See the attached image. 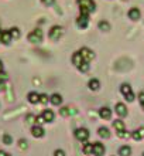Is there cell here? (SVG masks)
Here are the masks:
<instances>
[{"mask_svg":"<svg viewBox=\"0 0 144 156\" xmlns=\"http://www.w3.org/2000/svg\"><path fill=\"white\" fill-rule=\"evenodd\" d=\"M92 155L103 156L105 155V146L102 144H93V152H92Z\"/></svg>","mask_w":144,"mask_h":156,"instance_id":"obj_11","label":"cell"},{"mask_svg":"<svg viewBox=\"0 0 144 156\" xmlns=\"http://www.w3.org/2000/svg\"><path fill=\"white\" fill-rule=\"evenodd\" d=\"M120 92L124 95V98H126L127 102H133V101L136 99V97L133 94V88L129 85V84H123V85L120 87Z\"/></svg>","mask_w":144,"mask_h":156,"instance_id":"obj_2","label":"cell"},{"mask_svg":"<svg viewBox=\"0 0 144 156\" xmlns=\"http://www.w3.org/2000/svg\"><path fill=\"white\" fill-rule=\"evenodd\" d=\"M27 98H28V102L30 104H37V102H40V94H37V92H30Z\"/></svg>","mask_w":144,"mask_h":156,"instance_id":"obj_18","label":"cell"},{"mask_svg":"<svg viewBox=\"0 0 144 156\" xmlns=\"http://www.w3.org/2000/svg\"><path fill=\"white\" fill-rule=\"evenodd\" d=\"M113 126H115V129L116 131H119V132H122V131H124V122L122 121V119H116L115 122H113Z\"/></svg>","mask_w":144,"mask_h":156,"instance_id":"obj_19","label":"cell"},{"mask_svg":"<svg viewBox=\"0 0 144 156\" xmlns=\"http://www.w3.org/2000/svg\"><path fill=\"white\" fill-rule=\"evenodd\" d=\"M139 101H140V105L143 107V109H144V92L143 91L139 94Z\"/></svg>","mask_w":144,"mask_h":156,"instance_id":"obj_31","label":"cell"},{"mask_svg":"<svg viewBox=\"0 0 144 156\" xmlns=\"http://www.w3.org/2000/svg\"><path fill=\"white\" fill-rule=\"evenodd\" d=\"M41 115L44 116V121H45V122H52L54 119H55V115H54V112L51 111V109H45Z\"/></svg>","mask_w":144,"mask_h":156,"instance_id":"obj_15","label":"cell"},{"mask_svg":"<svg viewBox=\"0 0 144 156\" xmlns=\"http://www.w3.org/2000/svg\"><path fill=\"white\" fill-rule=\"evenodd\" d=\"M0 156H12V155L7 152H4V151H0Z\"/></svg>","mask_w":144,"mask_h":156,"instance_id":"obj_38","label":"cell"},{"mask_svg":"<svg viewBox=\"0 0 144 156\" xmlns=\"http://www.w3.org/2000/svg\"><path fill=\"white\" fill-rule=\"evenodd\" d=\"M140 16H141V13L137 7H133L129 10V19H132V20H139Z\"/></svg>","mask_w":144,"mask_h":156,"instance_id":"obj_13","label":"cell"},{"mask_svg":"<svg viewBox=\"0 0 144 156\" xmlns=\"http://www.w3.org/2000/svg\"><path fill=\"white\" fill-rule=\"evenodd\" d=\"M93 152V144H86L83 146V155H92Z\"/></svg>","mask_w":144,"mask_h":156,"instance_id":"obj_23","label":"cell"},{"mask_svg":"<svg viewBox=\"0 0 144 156\" xmlns=\"http://www.w3.org/2000/svg\"><path fill=\"white\" fill-rule=\"evenodd\" d=\"M69 109H71V108H65V107H64V108H61V109H59V114H61V115L62 116H68V115H69Z\"/></svg>","mask_w":144,"mask_h":156,"instance_id":"obj_28","label":"cell"},{"mask_svg":"<svg viewBox=\"0 0 144 156\" xmlns=\"http://www.w3.org/2000/svg\"><path fill=\"white\" fill-rule=\"evenodd\" d=\"M79 4V10H81V14H86L89 16L92 12H95V2L93 0H78Z\"/></svg>","mask_w":144,"mask_h":156,"instance_id":"obj_1","label":"cell"},{"mask_svg":"<svg viewBox=\"0 0 144 156\" xmlns=\"http://www.w3.org/2000/svg\"><path fill=\"white\" fill-rule=\"evenodd\" d=\"M41 40H42V31L40 29L33 30V31L28 34V41L30 43H40Z\"/></svg>","mask_w":144,"mask_h":156,"instance_id":"obj_4","label":"cell"},{"mask_svg":"<svg viewBox=\"0 0 144 156\" xmlns=\"http://www.w3.org/2000/svg\"><path fill=\"white\" fill-rule=\"evenodd\" d=\"M62 34H64V29H62L61 26H52L51 30H49L48 36H49V38H51L52 41H57V40H59V38L62 37Z\"/></svg>","mask_w":144,"mask_h":156,"instance_id":"obj_3","label":"cell"},{"mask_svg":"<svg viewBox=\"0 0 144 156\" xmlns=\"http://www.w3.org/2000/svg\"><path fill=\"white\" fill-rule=\"evenodd\" d=\"M99 115H100V118H103V119H110L112 111L107 107H103V108L99 109Z\"/></svg>","mask_w":144,"mask_h":156,"instance_id":"obj_14","label":"cell"},{"mask_svg":"<svg viewBox=\"0 0 144 156\" xmlns=\"http://www.w3.org/2000/svg\"><path fill=\"white\" fill-rule=\"evenodd\" d=\"M119 155L120 156H130L132 155V148L130 146H122L119 149Z\"/></svg>","mask_w":144,"mask_h":156,"instance_id":"obj_20","label":"cell"},{"mask_svg":"<svg viewBox=\"0 0 144 156\" xmlns=\"http://www.w3.org/2000/svg\"><path fill=\"white\" fill-rule=\"evenodd\" d=\"M31 133H33V136H35V138H42V136H44V129H42V126H40V125H34V126L31 128Z\"/></svg>","mask_w":144,"mask_h":156,"instance_id":"obj_12","label":"cell"},{"mask_svg":"<svg viewBox=\"0 0 144 156\" xmlns=\"http://www.w3.org/2000/svg\"><path fill=\"white\" fill-rule=\"evenodd\" d=\"M25 119H27V122H28V123L35 122V116H34V115H27V118H25Z\"/></svg>","mask_w":144,"mask_h":156,"instance_id":"obj_33","label":"cell"},{"mask_svg":"<svg viewBox=\"0 0 144 156\" xmlns=\"http://www.w3.org/2000/svg\"><path fill=\"white\" fill-rule=\"evenodd\" d=\"M49 101V98H48V95H45V94H41L40 95V102H42V104H47Z\"/></svg>","mask_w":144,"mask_h":156,"instance_id":"obj_29","label":"cell"},{"mask_svg":"<svg viewBox=\"0 0 144 156\" xmlns=\"http://www.w3.org/2000/svg\"><path fill=\"white\" fill-rule=\"evenodd\" d=\"M129 136H132V135H130V133H126V131L119 132V138H129Z\"/></svg>","mask_w":144,"mask_h":156,"instance_id":"obj_35","label":"cell"},{"mask_svg":"<svg viewBox=\"0 0 144 156\" xmlns=\"http://www.w3.org/2000/svg\"><path fill=\"white\" fill-rule=\"evenodd\" d=\"M98 133H99V136H102V138H105V139L110 138V131H109L106 126H100V128H99Z\"/></svg>","mask_w":144,"mask_h":156,"instance_id":"obj_17","label":"cell"},{"mask_svg":"<svg viewBox=\"0 0 144 156\" xmlns=\"http://www.w3.org/2000/svg\"><path fill=\"white\" fill-rule=\"evenodd\" d=\"M35 122H37L38 125H40V123H42V122H45V121H44V116H42V115L37 116V118H35Z\"/></svg>","mask_w":144,"mask_h":156,"instance_id":"obj_37","label":"cell"},{"mask_svg":"<svg viewBox=\"0 0 144 156\" xmlns=\"http://www.w3.org/2000/svg\"><path fill=\"white\" fill-rule=\"evenodd\" d=\"M10 34H12L13 38H18L20 37V30L17 27H13V29H10Z\"/></svg>","mask_w":144,"mask_h":156,"instance_id":"obj_25","label":"cell"},{"mask_svg":"<svg viewBox=\"0 0 144 156\" xmlns=\"http://www.w3.org/2000/svg\"><path fill=\"white\" fill-rule=\"evenodd\" d=\"M54 156H65V152H64V151H61V149H58V151H55V152H54Z\"/></svg>","mask_w":144,"mask_h":156,"instance_id":"obj_36","label":"cell"},{"mask_svg":"<svg viewBox=\"0 0 144 156\" xmlns=\"http://www.w3.org/2000/svg\"><path fill=\"white\" fill-rule=\"evenodd\" d=\"M98 27L100 30H103V31H107V30H110V24L107 23V21H99Z\"/></svg>","mask_w":144,"mask_h":156,"instance_id":"obj_24","label":"cell"},{"mask_svg":"<svg viewBox=\"0 0 144 156\" xmlns=\"http://www.w3.org/2000/svg\"><path fill=\"white\" fill-rule=\"evenodd\" d=\"M79 53H81V55H82L83 61H86V62L92 61V60L95 58V53H93L92 50L86 48V47H83V48H81V50H79Z\"/></svg>","mask_w":144,"mask_h":156,"instance_id":"obj_5","label":"cell"},{"mask_svg":"<svg viewBox=\"0 0 144 156\" xmlns=\"http://www.w3.org/2000/svg\"><path fill=\"white\" fill-rule=\"evenodd\" d=\"M18 148L23 149V151L28 148V145H27V140H25V139H20V140H18Z\"/></svg>","mask_w":144,"mask_h":156,"instance_id":"obj_27","label":"cell"},{"mask_svg":"<svg viewBox=\"0 0 144 156\" xmlns=\"http://www.w3.org/2000/svg\"><path fill=\"white\" fill-rule=\"evenodd\" d=\"M83 62H85V61H83V58H82V55H81V53H79V51H76V53L72 54V64H75V66L79 68Z\"/></svg>","mask_w":144,"mask_h":156,"instance_id":"obj_9","label":"cell"},{"mask_svg":"<svg viewBox=\"0 0 144 156\" xmlns=\"http://www.w3.org/2000/svg\"><path fill=\"white\" fill-rule=\"evenodd\" d=\"M49 102L52 105H61L62 104V97L59 94H52L49 97Z\"/></svg>","mask_w":144,"mask_h":156,"instance_id":"obj_16","label":"cell"},{"mask_svg":"<svg viewBox=\"0 0 144 156\" xmlns=\"http://www.w3.org/2000/svg\"><path fill=\"white\" fill-rule=\"evenodd\" d=\"M75 138L79 140H86L89 138V131L85 129V128H79V129L75 131Z\"/></svg>","mask_w":144,"mask_h":156,"instance_id":"obj_6","label":"cell"},{"mask_svg":"<svg viewBox=\"0 0 144 156\" xmlns=\"http://www.w3.org/2000/svg\"><path fill=\"white\" fill-rule=\"evenodd\" d=\"M0 73H3V62H2V60H0Z\"/></svg>","mask_w":144,"mask_h":156,"instance_id":"obj_39","label":"cell"},{"mask_svg":"<svg viewBox=\"0 0 144 156\" xmlns=\"http://www.w3.org/2000/svg\"><path fill=\"white\" fill-rule=\"evenodd\" d=\"M123 2H127V0H123Z\"/></svg>","mask_w":144,"mask_h":156,"instance_id":"obj_41","label":"cell"},{"mask_svg":"<svg viewBox=\"0 0 144 156\" xmlns=\"http://www.w3.org/2000/svg\"><path fill=\"white\" fill-rule=\"evenodd\" d=\"M88 87H89L92 91H96V90H99V87H100V82H99L98 80H95V78H93V80H91V81H89Z\"/></svg>","mask_w":144,"mask_h":156,"instance_id":"obj_22","label":"cell"},{"mask_svg":"<svg viewBox=\"0 0 144 156\" xmlns=\"http://www.w3.org/2000/svg\"><path fill=\"white\" fill-rule=\"evenodd\" d=\"M42 4H45V6H52L55 3V0H41Z\"/></svg>","mask_w":144,"mask_h":156,"instance_id":"obj_32","label":"cell"},{"mask_svg":"<svg viewBox=\"0 0 144 156\" xmlns=\"http://www.w3.org/2000/svg\"><path fill=\"white\" fill-rule=\"evenodd\" d=\"M13 40L12 34H10V30H3V33H2V40H0V43H3V44H10Z\"/></svg>","mask_w":144,"mask_h":156,"instance_id":"obj_10","label":"cell"},{"mask_svg":"<svg viewBox=\"0 0 144 156\" xmlns=\"http://www.w3.org/2000/svg\"><path fill=\"white\" fill-rule=\"evenodd\" d=\"M116 114L119 116H122V118H124V116L127 115V107L124 105V104H122V102H119V104H116Z\"/></svg>","mask_w":144,"mask_h":156,"instance_id":"obj_8","label":"cell"},{"mask_svg":"<svg viewBox=\"0 0 144 156\" xmlns=\"http://www.w3.org/2000/svg\"><path fill=\"white\" fill-rule=\"evenodd\" d=\"M143 156H144V153H143Z\"/></svg>","mask_w":144,"mask_h":156,"instance_id":"obj_42","label":"cell"},{"mask_svg":"<svg viewBox=\"0 0 144 156\" xmlns=\"http://www.w3.org/2000/svg\"><path fill=\"white\" fill-rule=\"evenodd\" d=\"M144 136V129L143 128H140V129H137V131H134L132 133V138L133 139H136V140H139V139H141Z\"/></svg>","mask_w":144,"mask_h":156,"instance_id":"obj_21","label":"cell"},{"mask_svg":"<svg viewBox=\"0 0 144 156\" xmlns=\"http://www.w3.org/2000/svg\"><path fill=\"white\" fill-rule=\"evenodd\" d=\"M79 70H81V71H83V73H85V71H88V70H89V62H86V61H85V62H83V64H82V66L79 67Z\"/></svg>","mask_w":144,"mask_h":156,"instance_id":"obj_30","label":"cell"},{"mask_svg":"<svg viewBox=\"0 0 144 156\" xmlns=\"http://www.w3.org/2000/svg\"><path fill=\"white\" fill-rule=\"evenodd\" d=\"M76 24L81 27V29H85L89 24V16L86 14H79V17L76 19Z\"/></svg>","mask_w":144,"mask_h":156,"instance_id":"obj_7","label":"cell"},{"mask_svg":"<svg viewBox=\"0 0 144 156\" xmlns=\"http://www.w3.org/2000/svg\"><path fill=\"white\" fill-rule=\"evenodd\" d=\"M2 33H3V30H0V40H2Z\"/></svg>","mask_w":144,"mask_h":156,"instance_id":"obj_40","label":"cell"},{"mask_svg":"<svg viewBox=\"0 0 144 156\" xmlns=\"http://www.w3.org/2000/svg\"><path fill=\"white\" fill-rule=\"evenodd\" d=\"M12 142H13V138L10 135H3V144L4 145H12Z\"/></svg>","mask_w":144,"mask_h":156,"instance_id":"obj_26","label":"cell"},{"mask_svg":"<svg viewBox=\"0 0 144 156\" xmlns=\"http://www.w3.org/2000/svg\"><path fill=\"white\" fill-rule=\"evenodd\" d=\"M4 90H6V81L0 80V92H3Z\"/></svg>","mask_w":144,"mask_h":156,"instance_id":"obj_34","label":"cell"}]
</instances>
